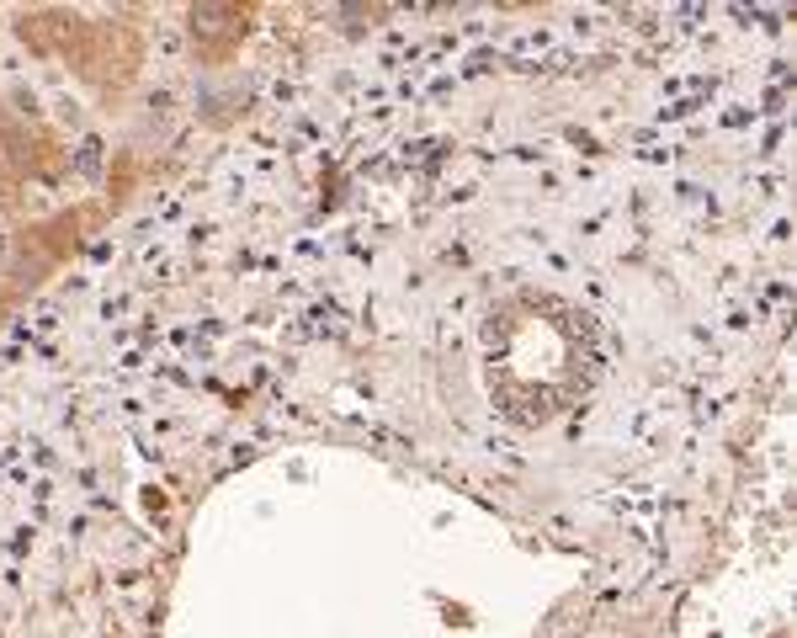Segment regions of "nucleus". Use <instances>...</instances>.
<instances>
[{
	"instance_id": "3",
	"label": "nucleus",
	"mask_w": 797,
	"mask_h": 638,
	"mask_svg": "<svg viewBox=\"0 0 797 638\" xmlns=\"http://www.w3.org/2000/svg\"><path fill=\"white\" fill-rule=\"evenodd\" d=\"M0 319H6V298H0Z\"/></svg>"
},
{
	"instance_id": "2",
	"label": "nucleus",
	"mask_w": 797,
	"mask_h": 638,
	"mask_svg": "<svg viewBox=\"0 0 797 638\" xmlns=\"http://www.w3.org/2000/svg\"><path fill=\"white\" fill-rule=\"evenodd\" d=\"M186 32H192V43L202 54L224 59L229 48L245 38V11L240 6H192L186 11Z\"/></svg>"
},
{
	"instance_id": "1",
	"label": "nucleus",
	"mask_w": 797,
	"mask_h": 638,
	"mask_svg": "<svg viewBox=\"0 0 797 638\" xmlns=\"http://www.w3.org/2000/svg\"><path fill=\"white\" fill-rule=\"evenodd\" d=\"M479 367L511 426H553L580 410L601 378L596 319L548 288H516L484 309Z\"/></svg>"
}]
</instances>
